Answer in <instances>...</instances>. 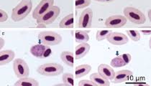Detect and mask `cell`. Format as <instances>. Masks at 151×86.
<instances>
[{
	"label": "cell",
	"mask_w": 151,
	"mask_h": 86,
	"mask_svg": "<svg viewBox=\"0 0 151 86\" xmlns=\"http://www.w3.org/2000/svg\"><path fill=\"white\" fill-rule=\"evenodd\" d=\"M32 8V0H22L12 12V19L14 22H19L27 17Z\"/></svg>",
	"instance_id": "6da1fadb"
},
{
	"label": "cell",
	"mask_w": 151,
	"mask_h": 86,
	"mask_svg": "<svg viewBox=\"0 0 151 86\" xmlns=\"http://www.w3.org/2000/svg\"><path fill=\"white\" fill-rule=\"evenodd\" d=\"M37 72L41 75L47 76V77H55L63 73V67L58 63H45L37 68Z\"/></svg>",
	"instance_id": "7a4b0ae2"
},
{
	"label": "cell",
	"mask_w": 151,
	"mask_h": 86,
	"mask_svg": "<svg viewBox=\"0 0 151 86\" xmlns=\"http://www.w3.org/2000/svg\"><path fill=\"white\" fill-rule=\"evenodd\" d=\"M123 13L127 19L135 25H142L146 22L145 14L140 10L132 6H127L124 8Z\"/></svg>",
	"instance_id": "3957f363"
},
{
	"label": "cell",
	"mask_w": 151,
	"mask_h": 86,
	"mask_svg": "<svg viewBox=\"0 0 151 86\" xmlns=\"http://www.w3.org/2000/svg\"><path fill=\"white\" fill-rule=\"evenodd\" d=\"M39 40L47 46H54L61 43L62 37L52 31H42L38 35Z\"/></svg>",
	"instance_id": "277c9868"
},
{
	"label": "cell",
	"mask_w": 151,
	"mask_h": 86,
	"mask_svg": "<svg viewBox=\"0 0 151 86\" xmlns=\"http://www.w3.org/2000/svg\"><path fill=\"white\" fill-rule=\"evenodd\" d=\"M13 70L16 77L18 78L28 77L29 75V68L25 60L22 58H17L13 63Z\"/></svg>",
	"instance_id": "5b68a950"
},
{
	"label": "cell",
	"mask_w": 151,
	"mask_h": 86,
	"mask_svg": "<svg viewBox=\"0 0 151 86\" xmlns=\"http://www.w3.org/2000/svg\"><path fill=\"white\" fill-rule=\"evenodd\" d=\"M60 12V9L58 6H52L43 15H42L38 19H37V23L45 24V25H48L52 24L57 17H58Z\"/></svg>",
	"instance_id": "8992f818"
},
{
	"label": "cell",
	"mask_w": 151,
	"mask_h": 86,
	"mask_svg": "<svg viewBox=\"0 0 151 86\" xmlns=\"http://www.w3.org/2000/svg\"><path fill=\"white\" fill-rule=\"evenodd\" d=\"M54 4V0H41V1L37 4L35 9L32 12V17L37 20L42 15L52 7Z\"/></svg>",
	"instance_id": "52a82bcc"
},
{
	"label": "cell",
	"mask_w": 151,
	"mask_h": 86,
	"mask_svg": "<svg viewBox=\"0 0 151 86\" xmlns=\"http://www.w3.org/2000/svg\"><path fill=\"white\" fill-rule=\"evenodd\" d=\"M127 18L122 15H113L109 17L105 21V26L108 28H120L127 23Z\"/></svg>",
	"instance_id": "ba28073f"
},
{
	"label": "cell",
	"mask_w": 151,
	"mask_h": 86,
	"mask_svg": "<svg viewBox=\"0 0 151 86\" xmlns=\"http://www.w3.org/2000/svg\"><path fill=\"white\" fill-rule=\"evenodd\" d=\"M93 11L90 8L83 10L81 14L78 21V27L82 29L90 28L92 25Z\"/></svg>",
	"instance_id": "9c48e42d"
},
{
	"label": "cell",
	"mask_w": 151,
	"mask_h": 86,
	"mask_svg": "<svg viewBox=\"0 0 151 86\" xmlns=\"http://www.w3.org/2000/svg\"><path fill=\"white\" fill-rule=\"evenodd\" d=\"M107 41L109 43L112 44L116 46H121V45H125L128 43L127 36L122 32H111L107 37Z\"/></svg>",
	"instance_id": "30bf717a"
},
{
	"label": "cell",
	"mask_w": 151,
	"mask_h": 86,
	"mask_svg": "<svg viewBox=\"0 0 151 86\" xmlns=\"http://www.w3.org/2000/svg\"><path fill=\"white\" fill-rule=\"evenodd\" d=\"M131 61V55L128 53L119 55L111 60L110 65L113 68H122L127 65Z\"/></svg>",
	"instance_id": "8fae6325"
},
{
	"label": "cell",
	"mask_w": 151,
	"mask_h": 86,
	"mask_svg": "<svg viewBox=\"0 0 151 86\" xmlns=\"http://www.w3.org/2000/svg\"><path fill=\"white\" fill-rule=\"evenodd\" d=\"M132 75H133V72L129 70H122L117 71L115 72L112 82L114 83H121V82H126L131 78Z\"/></svg>",
	"instance_id": "7c38bea8"
},
{
	"label": "cell",
	"mask_w": 151,
	"mask_h": 86,
	"mask_svg": "<svg viewBox=\"0 0 151 86\" xmlns=\"http://www.w3.org/2000/svg\"><path fill=\"white\" fill-rule=\"evenodd\" d=\"M98 72L109 80H112L115 75L114 70L110 66L106 64L99 65L98 67Z\"/></svg>",
	"instance_id": "4fadbf2b"
},
{
	"label": "cell",
	"mask_w": 151,
	"mask_h": 86,
	"mask_svg": "<svg viewBox=\"0 0 151 86\" xmlns=\"http://www.w3.org/2000/svg\"><path fill=\"white\" fill-rule=\"evenodd\" d=\"M15 53L12 50H1L0 52V65H6L14 60Z\"/></svg>",
	"instance_id": "5bb4252c"
},
{
	"label": "cell",
	"mask_w": 151,
	"mask_h": 86,
	"mask_svg": "<svg viewBox=\"0 0 151 86\" xmlns=\"http://www.w3.org/2000/svg\"><path fill=\"white\" fill-rule=\"evenodd\" d=\"M90 50V45L87 43H80L78 46L76 47L75 48V58L76 60L81 59L83 58Z\"/></svg>",
	"instance_id": "9a60e30c"
},
{
	"label": "cell",
	"mask_w": 151,
	"mask_h": 86,
	"mask_svg": "<svg viewBox=\"0 0 151 86\" xmlns=\"http://www.w3.org/2000/svg\"><path fill=\"white\" fill-rule=\"evenodd\" d=\"M90 80L96 84V86H109L110 85L109 80L101 76L99 72H94L90 75Z\"/></svg>",
	"instance_id": "2e32d148"
},
{
	"label": "cell",
	"mask_w": 151,
	"mask_h": 86,
	"mask_svg": "<svg viewBox=\"0 0 151 86\" xmlns=\"http://www.w3.org/2000/svg\"><path fill=\"white\" fill-rule=\"evenodd\" d=\"M45 48H46V45H43V44H37V45L31 47L29 52L35 58H42V56L45 53Z\"/></svg>",
	"instance_id": "e0dca14e"
},
{
	"label": "cell",
	"mask_w": 151,
	"mask_h": 86,
	"mask_svg": "<svg viewBox=\"0 0 151 86\" xmlns=\"http://www.w3.org/2000/svg\"><path fill=\"white\" fill-rule=\"evenodd\" d=\"M91 70V65H89L88 64H84L77 66L75 70L76 78H80V77H83V76H86V75L89 73Z\"/></svg>",
	"instance_id": "ac0fdd59"
},
{
	"label": "cell",
	"mask_w": 151,
	"mask_h": 86,
	"mask_svg": "<svg viewBox=\"0 0 151 86\" xmlns=\"http://www.w3.org/2000/svg\"><path fill=\"white\" fill-rule=\"evenodd\" d=\"M60 58L62 61L69 67H73L74 65V55L70 51H63L60 54Z\"/></svg>",
	"instance_id": "d6986e66"
},
{
	"label": "cell",
	"mask_w": 151,
	"mask_h": 86,
	"mask_svg": "<svg viewBox=\"0 0 151 86\" xmlns=\"http://www.w3.org/2000/svg\"><path fill=\"white\" fill-rule=\"evenodd\" d=\"M38 86L39 82L34 78L29 77H24L19 78L17 82L14 83V86Z\"/></svg>",
	"instance_id": "ffe728a7"
},
{
	"label": "cell",
	"mask_w": 151,
	"mask_h": 86,
	"mask_svg": "<svg viewBox=\"0 0 151 86\" xmlns=\"http://www.w3.org/2000/svg\"><path fill=\"white\" fill-rule=\"evenodd\" d=\"M89 40L88 32L83 30H76L75 32V41L78 43H87Z\"/></svg>",
	"instance_id": "44dd1931"
},
{
	"label": "cell",
	"mask_w": 151,
	"mask_h": 86,
	"mask_svg": "<svg viewBox=\"0 0 151 86\" xmlns=\"http://www.w3.org/2000/svg\"><path fill=\"white\" fill-rule=\"evenodd\" d=\"M60 28L70 29L73 27V14H70L64 17L59 24Z\"/></svg>",
	"instance_id": "7402d4cb"
},
{
	"label": "cell",
	"mask_w": 151,
	"mask_h": 86,
	"mask_svg": "<svg viewBox=\"0 0 151 86\" xmlns=\"http://www.w3.org/2000/svg\"><path fill=\"white\" fill-rule=\"evenodd\" d=\"M62 80L66 86H73L74 85V76L72 73L65 72V73L63 74Z\"/></svg>",
	"instance_id": "603a6c76"
},
{
	"label": "cell",
	"mask_w": 151,
	"mask_h": 86,
	"mask_svg": "<svg viewBox=\"0 0 151 86\" xmlns=\"http://www.w3.org/2000/svg\"><path fill=\"white\" fill-rule=\"evenodd\" d=\"M111 32V30H98L96 34V38L97 41H102L104 39L107 38Z\"/></svg>",
	"instance_id": "cb8c5ba5"
},
{
	"label": "cell",
	"mask_w": 151,
	"mask_h": 86,
	"mask_svg": "<svg viewBox=\"0 0 151 86\" xmlns=\"http://www.w3.org/2000/svg\"><path fill=\"white\" fill-rule=\"evenodd\" d=\"M127 34L132 41L137 42L140 40V34H139V31L134 30H127Z\"/></svg>",
	"instance_id": "d4e9b609"
},
{
	"label": "cell",
	"mask_w": 151,
	"mask_h": 86,
	"mask_svg": "<svg viewBox=\"0 0 151 86\" xmlns=\"http://www.w3.org/2000/svg\"><path fill=\"white\" fill-rule=\"evenodd\" d=\"M91 0H75L76 9H83L90 5Z\"/></svg>",
	"instance_id": "484cf974"
},
{
	"label": "cell",
	"mask_w": 151,
	"mask_h": 86,
	"mask_svg": "<svg viewBox=\"0 0 151 86\" xmlns=\"http://www.w3.org/2000/svg\"><path fill=\"white\" fill-rule=\"evenodd\" d=\"M78 85L79 86H86V85H91V86H96L94 82H92L91 80H81L78 82Z\"/></svg>",
	"instance_id": "4316f807"
},
{
	"label": "cell",
	"mask_w": 151,
	"mask_h": 86,
	"mask_svg": "<svg viewBox=\"0 0 151 86\" xmlns=\"http://www.w3.org/2000/svg\"><path fill=\"white\" fill-rule=\"evenodd\" d=\"M8 19V14L3 9H0V22L3 23Z\"/></svg>",
	"instance_id": "83f0119b"
},
{
	"label": "cell",
	"mask_w": 151,
	"mask_h": 86,
	"mask_svg": "<svg viewBox=\"0 0 151 86\" xmlns=\"http://www.w3.org/2000/svg\"><path fill=\"white\" fill-rule=\"evenodd\" d=\"M52 53V50L50 48V47L47 46L46 45V48H45V53H44L43 56H42V59H45V58H47L48 56H50Z\"/></svg>",
	"instance_id": "f1b7e54d"
},
{
	"label": "cell",
	"mask_w": 151,
	"mask_h": 86,
	"mask_svg": "<svg viewBox=\"0 0 151 86\" xmlns=\"http://www.w3.org/2000/svg\"><path fill=\"white\" fill-rule=\"evenodd\" d=\"M4 44H5V41H4V39L2 37H0V50H1L4 48Z\"/></svg>",
	"instance_id": "f546056e"
},
{
	"label": "cell",
	"mask_w": 151,
	"mask_h": 86,
	"mask_svg": "<svg viewBox=\"0 0 151 86\" xmlns=\"http://www.w3.org/2000/svg\"><path fill=\"white\" fill-rule=\"evenodd\" d=\"M141 32L144 34L145 35H150V30H142Z\"/></svg>",
	"instance_id": "4dcf8cb0"
},
{
	"label": "cell",
	"mask_w": 151,
	"mask_h": 86,
	"mask_svg": "<svg viewBox=\"0 0 151 86\" xmlns=\"http://www.w3.org/2000/svg\"><path fill=\"white\" fill-rule=\"evenodd\" d=\"M96 1H99V2H111L113 1L114 0H94Z\"/></svg>",
	"instance_id": "1f68e13d"
},
{
	"label": "cell",
	"mask_w": 151,
	"mask_h": 86,
	"mask_svg": "<svg viewBox=\"0 0 151 86\" xmlns=\"http://www.w3.org/2000/svg\"><path fill=\"white\" fill-rule=\"evenodd\" d=\"M151 10L150 9H149L148 10V12H147V14H148V18H149V20H151Z\"/></svg>",
	"instance_id": "d6a6232c"
},
{
	"label": "cell",
	"mask_w": 151,
	"mask_h": 86,
	"mask_svg": "<svg viewBox=\"0 0 151 86\" xmlns=\"http://www.w3.org/2000/svg\"><path fill=\"white\" fill-rule=\"evenodd\" d=\"M56 85V86H61V85H63V86H66V85H65V83H64V82H63V83H59V84H57V85Z\"/></svg>",
	"instance_id": "836d02e7"
}]
</instances>
